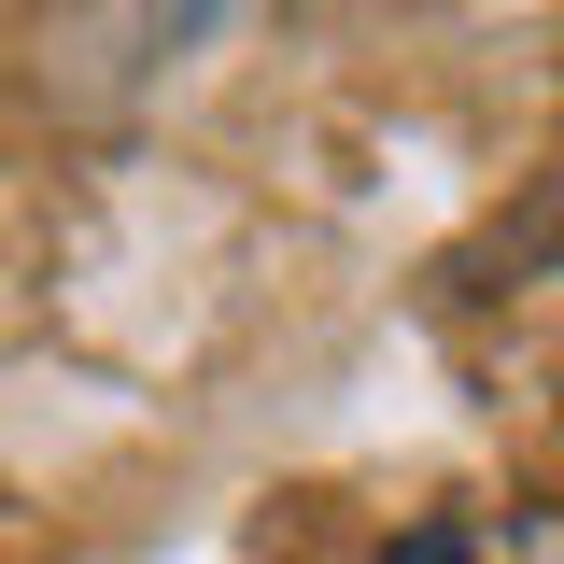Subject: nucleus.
<instances>
[{"label": "nucleus", "mask_w": 564, "mask_h": 564, "mask_svg": "<svg viewBox=\"0 0 564 564\" xmlns=\"http://www.w3.org/2000/svg\"><path fill=\"white\" fill-rule=\"evenodd\" d=\"M480 564H564V508H508V536Z\"/></svg>", "instance_id": "obj_1"}, {"label": "nucleus", "mask_w": 564, "mask_h": 564, "mask_svg": "<svg viewBox=\"0 0 564 564\" xmlns=\"http://www.w3.org/2000/svg\"><path fill=\"white\" fill-rule=\"evenodd\" d=\"M381 564H480L466 522H410V536H381Z\"/></svg>", "instance_id": "obj_2"}]
</instances>
